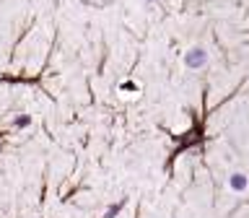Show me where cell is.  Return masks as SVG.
<instances>
[{
    "label": "cell",
    "mask_w": 249,
    "mask_h": 218,
    "mask_svg": "<svg viewBox=\"0 0 249 218\" xmlns=\"http://www.w3.org/2000/svg\"><path fill=\"white\" fill-rule=\"evenodd\" d=\"M184 65L190 68V70L205 68V65H208V52L202 50V47H192V50L184 54Z\"/></svg>",
    "instance_id": "cell-1"
},
{
    "label": "cell",
    "mask_w": 249,
    "mask_h": 218,
    "mask_svg": "<svg viewBox=\"0 0 249 218\" xmlns=\"http://www.w3.org/2000/svg\"><path fill=\"white\" fill-rule=\"evenodd\" d=\"M229 187L233 192H244L247 187H249V177L247 174H231L229 177Z\"/></svg>",
    "instance_id": "cell-2"
},
{
    "label": "cell",
    "mask_w": 249,
    "mask_h": 218,
    "mask_svg": "<svg viewBox=\"0 0 249 218\" xmlns=\"http://www.w3.org/2000/svg\"><path fill=\"white\" fill-rule=\"evenodd\" d=\"M124 202H127V200H117L114 205H109V208H107V213L101 216V218H117V216H120V210L124 208Z\"/></svg>",
    "instance_id": "cell-3"
},
{
    "label": "cell",
    "mask_w": 249,
    "mask_h": 218,
    "mask_svg": "<svg viewBox=\"0 0 249 218\" xmlns=\"http://www.w3.org/2000/svg\"><path fill=\"white\" fill-rule=\"evenodd\" d=\"M120 89H122V91H135V83H122Z\"/></svg>",
    "instance_id": "cell-4"
},
{
    "label": "cell",
    "mask_w": 249,
    "mask_h": 218,
    "mask_svg": "<svg viewBox=\"0 0 249 218\" xmlns=\"http://www.w3.org/2000/svg\"><path fill=\"white\" fill-rule=\"evenodd\" d=\"M16 125H21V127H23V125H29V117H18V120H16Z\"/></svg>",
    "instance_id": "cell-5"
},
{
    "label": "cell",
    "mask_w": 249,
    "mask_h": 218,
    "mask_svg": "<svg viewBox=\"0 0 249 218\" xmlns=\"http://www.w3.org/2000/svg\"><path fill=\"white\" fill-rule=\"evenodd\" d=\"M145 3H156V0H145Z\"/></svg>",
    "instance_id": "cell-6"
}]
</instances>
